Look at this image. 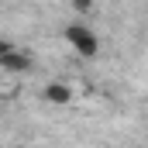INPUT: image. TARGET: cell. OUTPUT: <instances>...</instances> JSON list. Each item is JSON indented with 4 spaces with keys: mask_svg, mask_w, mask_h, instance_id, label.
<instances>
[{
    "mask_svg": "<svg viewBox=\"0 0 148 148\" xmlns=\"http://www.w3.org/2000/svg\"><path fill=\"white\" fill-rule=\"evenodd\" d=\"M73 10H76V14H90L93 3H90V0H73Z\"/></svg>",
    "mask_w": 148,
    "mask_h": 148,
    "instance_id": "4",
    "label": "cell"
},
{
    "mask_svg": "<svg viewBox=\"0 0 148 148\" xmlns=\"http://www.w3.org/2000/svg\"><path fill=\"white\" fill-rule=\"evenodd\" d=\"M41 97L48 103H55V107H66V103H73V86L69 83H45Z\"/></svg>",
    "mask_w": 148,
    "mask_h": 148,
    "instance_id": "3",
    "label": "cell"
},
{
    "mask_svg": "<svg viewBox=\"0 0 148 148\" xmlns=\"http://www.w3.org/2000/svg\"><path fill=\"white\" fill-rule=\"evenodd\" d=\"M66 41L76 48V55H83V59H97V52H100V38L93 35V28H86V24H66Z\"/></svg>",
    "mask_w": 148,
    "mask_h": 148,
    "instance_id": "1",
    "label": "cell"
},
{
    "mask_svg": "<svg viewBox=\"0 0 148 148\" xmlns=\"http://www.w3.org/2000/svg\"><path fill=\"white\" fill-rule=\"evenodd\" d=\"M31 52H21V48H14L7 38L0 41V69L3 73H14V76H21V73H31Z\"/></svg>",
    "mask_w": 148,
    "mask_h": 148,
    "instance_id": "2",
    "label": "cell"
}]
</instances>
